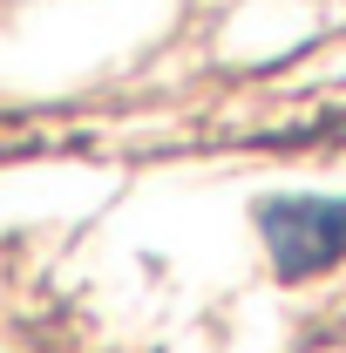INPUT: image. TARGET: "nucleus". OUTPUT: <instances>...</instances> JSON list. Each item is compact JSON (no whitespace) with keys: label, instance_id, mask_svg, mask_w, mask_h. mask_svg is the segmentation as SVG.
<instances>
[{"label":"nucleus","instance_id":"1","mask_svg":"<svg viewBox=\"0 0 346 353\" xmlns=\"http://www.w3.org/2000/svg\"><path fill=\"white\" fill-rule=\"evenodd\" d=\"M265 238L285 279H305L319 265L346 259V197H285L265 211Z\"/></svg>","mask_w":346,"mask_h":353}]
</instances>
